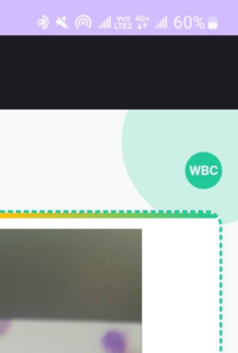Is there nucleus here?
I'll list each match as a JSON object with an SVG mask.
<instances>
[{"mask_svg": "<svg viewBox=\"0 0 238 353\" xmlns=\"http://www.w3.org/2000/svg\"><path fill=\"white\" fill-rule=\"evenodd\" d=\"M223 168L217 157L208 152L194 154L186 167V175L190 185L201 190L215 187L221 177Z\"/></svg>", "mask_w": 238, "mask_h": 353, "instance_id": "obj_1", "label": "nucleus"}, {"mask_svg": "<svg viewBox=\"0 0 238 353\" xmlns=\"http://www.w3.org/2000/svg\"><path fill=\"white\" fill-rule=\"evenodd\" d=\"M103 353H130V339L124 330L109 328L99 340Z\"/></svg>", "mask_w": 238, "mask_h": 353, "instance_id": "obj_2", "label": "nucleus"}, {"mask_svg": "<svg viewBox=\"0 0 238 353\" xmlns=\"http://www.w3.org/2000/svg\"><path fill=\"white\" fill-rule=\"evenodd\" d=\"M12 327V322L8 320H0V339L3 338Z\"/></svg>", "mask_w": 238, "mask_h": 353, "instance_id": "obj_3", "label": "nucleus"}]
</instances>
